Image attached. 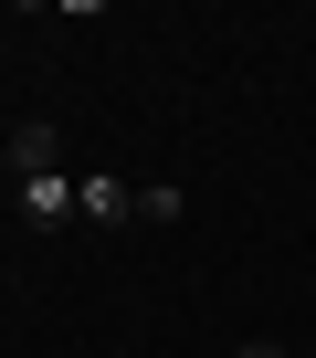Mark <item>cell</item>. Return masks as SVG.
Returning <instances> with one entry per match:
<instances>
[{
  "instance_id": "6da1fadb",
  "label": "cell",
  "mask_w": 316,
  "mask_h": 358,
  "mask_svg": "<svg viewBox=\"0 0 316 358\" xmlns=\"http://www.w3.org/2000/svg\"><path fill=\"white\" fill-rule=\"evenodd\" d=\"M22 222H32V232H64V222H85V201H74V179H64V169L22 179Z\"/></svg>"
},
{
  "instance_id": "7a4b0ae2",
  "label": "cell",
  "mask_w": 316,
  "mask_h": 358,
  "mask_svg": "<svg viewBox=\"0 0 316 358\" xmlns=\"http://www.w3.org/2000/svg\"><path fill=\"white\" fill-rule=\"evenodd\" d=\"M11 169H22V179L64 169V127H53V116H22V127H11Z\"/></svg>"
},
{
  "instance_id": "3957f363",
  "label": "cell",
  "mask_w": 316,
  "mask_h": 358,
  "mask_svg": "<svg viewBox=\"0 0 316 358\" xmlns=\"http://www.w3.org/2000/svg\"><path fill=\"white\" fill-rule=\"evenodd\" d=\"M74 201H85V222H127V211H137V190H127V179H106V169L74 179Z\"/></svg>"
},
{
  "instance_id": "277c9868",
  "label": "cell",
  "mask_w": 316,
  "mask_h": 358,
  "mask_svg": "<svg viewBox=\"0 0 316 358\" xmlns=\"http://www.w3.org/2000/svg\"><path fill=\"white\" fill-rule=\"evenodd\" d=\"M180 211H190L180 179H148V190H137V222H180Z\"/></svg>"
},
{
  "instance_id": "5b68a950",
  "label": "cell",
  "mask_w": 316,
  "mask_h": 358,
  "mask_svg": "<svg viewBox=\"0 0 316 358\" xmlns=\"http://www.w3.org/2000/svg\"><path fill=\"white\" fill-rule=\"evenodd\" d=\"M232 358H285V348H274V337H253V348H232Z\"/></svg>"
}]
</instances>
